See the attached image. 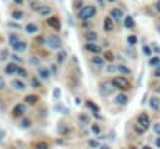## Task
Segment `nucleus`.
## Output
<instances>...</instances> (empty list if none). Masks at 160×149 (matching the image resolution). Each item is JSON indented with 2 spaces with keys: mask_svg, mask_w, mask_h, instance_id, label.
<instances>
[{
  "mask_svg": "<svg viewBox=\"0 0 160 149\" xmlns=\"http://www.w3.org/2000/svg\"><path fill=\"white\" fill-rule=\"evenodd\" d=\"M97 14V8L95 6H92V5H86L82 9H79V19L81 20H89L90 17H93Z\"/></svg>",
  "mask_w": 160,
  "mask_h": 149,
  "instance_id": "obj_1",
  "label": "nucleus"
},
{
  "mask_svg": "<svg viewBox=\"0 0 160 149\" xmlns=\"http://www.w3.org/2000/svg\"><path fill=\"white\" fill-rule=\"evenodd\" d=\"M112 84H113L117 89H121V90H126V89L131 87L129 81H128L126 78H123V76H117V78H113V79H112Z\"/></svg>",
  "mask_w": 160,
  "mask_h": 149,
  "instance_id": "obj_2",
  "label": "nucleus"
},
{
  "mask_svg": "<svg viewBox=\"0 0 160 149\" xmlns=\"http://www.w3.org/2000/svg\"><path fill=\"white\" fill-rule=\"evenodd\" d=\"M47 47L50 50H59L62 47L61 37H58V36H48L47 37Z\"/></svg>",
  "mask_w": 160,
  "mask_h": 149,
  "instance_id": "obj_3",
  "label": "nucleus"
},
{
  "mask_svg": "<svg viewBox=\"0 0 160 149\" xmlns=\"http://www.w3.org/2000/svg\"><path fill=\"white\" fill-rule=\"evenodd\" d=\"M117 87L112 84V82H106V84H101V87H100V95H103V97H109V95H112L113 93V90H115Z\"/></svg>",
  "mask_w": 160,
  "mask_h": 149,
  "instance_id": "obj_4",
  "label": "nucleus"
},
{
  "mask_svg": "<svg viewBox=\"0 0 160 149\" xmlns=\"http://www.w3.org/2000/svg\"><path fill=\"white\" fill-rule=\"evenodd\" d=\"M84 48L87 50V51H90V53H95V54H100V53H103V47L97 45L95 42H87Z\"/></svg>",
  "mask_w": 160,
  "mask_h": 149,
  "instance_id": "obj_5",
  "label": "nucleus"
},
{
  "mask_svg": "<svg viewBox=\"0 0 160 149\" xmlns=\"http://www.w3.org/2000/svg\"><path fill=\"white\" fill-rule=\"evenodd\" d=\"M27 112V106L25 104H16L14 106V109H12V117H22L23 113Z\"/></svg>",
  "mask_w": 160,
  "mask_h": 149,
  "instance_id": "obj_6",
  "label": "nucleus"
},
{
  "mask_svg": "<svg viewBox=\"0 0 160 149\" xmlns=\"http://www.w3.org/2000/svg\"><path fill=\"white\" fill-rule=\"evenodd\" d=\"M137 120H138V124H142L145 129H148V127H149V124H151V121H149V117H148L145 112H143V113H140Z\"/></svg>",
  "mask_w": 160,
  "mask_h": 149,
  "instance_id": "obj_7",
  "label": "nucleus"
},
{
  "mask_svg": "<svg viewBox=\"0 0 160 149\" xmlns=\"http://www.w3.org/2000/svg\"><path fill=\"white\" fill-rule=\"evenodd\" d=\"M38 75H39V78H41V79H44V81L50 79V70H48V68H45V67H42V65L38 68Z\"/></svg>",
  "mask_w": 160,
  "mask_h": 149,
  "instance_id": "obj_8",
  "label": "nucleus"
},
{
  "mask_svg": "<svg viewBox=\"0 0 160 149\" xmlns=\"http://www.w3.org/2000/svg\"><path fill=\"white\" fill-rule=\"evenodd\" d=\"M17 68H19V65H17L16 62H9V64L5 67V73H6V75H16V73H17Z\"/></svg>",
  "mask_w": 160,
  "mask_h": 149,
  "instance_id": "obj_9",
  "label": "nucleus"
},
{
  "mask_svg": "<svg viewBox=\"0 0 160 149\" xmlns=\"http://www.w3.org/2000/svg\"><path fill=\"white\" fill-rule=\"evenodd\" d=\"M53 12V9H52V6H47V5H42L41 8H39V11H38V14L41 16V17H45V16H50Z\"/></svg>",
  "mask_w": 160,
  "mask_h": 149,
  "instance_id": "obj_10",
  "label": "nucleus"
},
{
  "mask_svg": "<svg viewBox=\"0 0 160 149\" xmlns=\"http://www.w3.org/2000/svg\"><path fill=\"white\" fill-rule=\"evenodd\" d=\"M48 25H50L52 28H54L56 31L61 30V20H59L58 17H50V19H48Z\"/></svg>",
  "mask_w": 160,
  "mask_h": 149,
  "instance_id": "obj_11",
  "label": "nucleus"
},
{
  "mask_svg": "<svg viewBox=\"0 0 160 149\" xmlns=\"http://www.w3.org/2000/svg\"><path fill=\"white\" fill-rule=\"evenodd\" d=\"M115 102H117V104H120V106H124V104H128V102H129V98H128V95L120 93V95H117V97H115Z\"/></svg>",
  "mask_w": 160,
  "mask_h": 149,
  "instance_id": "obj_12",
  "label": "nucleus"
},
{
  "mask_svg": "<svg viewBox=\"0 0 160 149\" xmlns=\"http://www.w3.org/2000/svg\"><path fill=\"white\" fill-rule=\"evenodd\" d=\"M11 86H12L16 90H25V87H27L25 82L20 81V79H12V81H11Z\"/></svg>",
  "mask_w": 160,
  "mask_h": 149,
  "instance_id": "obj_13",
  "label": "nucleus"
},
{
  "mask_svg": "<svg viewBox=\"0 0 160 149\" xmlns=\"http://www.w3.org/2000/svg\"><path fill=\"white\" fill-rule=\"evenodd\" d=\"M149 107L152 109V110H159L160 109V99L157 97H151L149 98Z\"/></svg>",
  "mask_w": 160,
  "mask_h": 149,
  "instance_id": "obj_14",
  "label": "nucleus"
},
{
  "mask_svg": "<svg viewBox=\"0 0 160 149\" xmlns=\"http://www.w3.org/2000/svg\"><path fill=\"white\" fill-rule=\"evenodd\" d=\"M113 27H115L113 19H112L110 16L106 17V19H104V30H106V31H112V30H113Z\"/></svg>",
  "mask_w": 160,
  "mask_h": 149,
  "instance_id": "obj_15",
  "label": "nucleus"
},
{
  "mask_svg": "<svg viewBox=\"0 0 160 149\" xmlns=\"http://www.w3.org/2000/svg\"><path fill=\"white\" fill-rule=\"evenodd\" d=\"M65 57H67V51L65 50H61L59 53H58V57H56V62L61 65V64H64L65 62Z\"/></svg>",
  "mask_w": 160,
  "mask_h": 149,
  "instance_id": "obj_16",
  "label": "nucleus"
},
{
  "mask_svg": "<svg viewBox=\"0 0 160 149\" xmlns=\"http://www.w3.org/2000/svg\"><path fill=\"white\" fill-rule=\"evenodd\" d=\"M110 17H112L113 20H120V19L123 17L121 9H112V11H110Z\"/></svg>",
  "mask_w": 160,
  "mask_h": 149,
  "instance_id": "obj_17",
  "label": "nucleus"
},
{
  "mask_svg": "<svg viewBox=\"0 0 160 149\" xmlns=\"http://www.w3.org/2000/svg\"><path fill=\"white\" fill-rule=\"evenodd\" d=\"M124 27H126V28H134V27H135V22H134V17H132V16L124 17Z\"/></svg>",
  "mask_w": 160,
  "mask_h": 149,
  "instance_id": "obj_18",
  "label": "nucleus"
},
{
  "mask_svg": "<svg viewBox=\"0 0 160 149\" xmlns=\"http://www.w3.org/2000/svg\"><path fill=\"white\" fill-rule=\"evenodd\" d=\"M39 101V97L38 95H27L25 97V102L27 104H36Z\"/></svg>",
  "mask_w": 160,
  "mask_h": 149,
  "instance_id": "obj_19",
  "label": "nucleus"
},
{
  "mask_svg": "<svg viewBox=\"0 0 160 149\" xmlns=\"http://www.w3.org/2000/svg\"><path fill=\"white\" fill-rule=\"evenodd\" d=\"M25 31H27V33H38V31H39V27H38L36 23H28V25L25 27Z\"/></svg>",
  "mask_w": 160,
  "mask_h": 149,
  "instance_id": "obj_20",
  "label": "nucleus"
},
{
  "mask_svg": "<svg viewBox=\"0 0 160 149\" xmlns=\"http://www.w3.org/2000/svg\"><path fill=\"white\" fill-rule=\"evenodd\" d=\"M12 48H14V51H19V53H22V51H25V50H27V44L20 41V42H17V44H16Z\"/></svg>",
  "mask_w": 160,
  "mask_h": 149,
  "instance_id": "obj_21",
  "label": "nucleus"
},
{
  "mask_svg": "<svg viewBox=\"0 0 160 149\" xmlns=\"http://www.w3.org/2000/svg\"><path fill=\"white\" fill-rule=\"evenodd\" d=\"M92 62H93V65H104V62H106V59L104 57H101V56H95L93 59H92Z\"/></svg>",
  "mask_w": 160,
  "mask_h": 149,
  "instance_id": "obj_22",
  "label": "nucleus"
},
{
  "mask_svg": "<svg viewBox=\"0 0 160 149\" xmlns=\"http://www.w3.org/2000/svg\"><path fill=\"white\" fill-rule=\"evenodd\" d=\"M117 72L123 73V75H131V70L126 65H117Z\"/></svg>",
  "mask_w": 160,
  "mask_h": 149,
  "instance_id": "obj_23",
  "label": "nucleus"
},
{
  "mask_svg": "<svg viewBox=\"0 0 160 149\" xmlns=\"http://www.w3.org/2000/svg\"><path fill=\"white\" fill-rule=\"evenodd\" d=\"M89 42H95L97 39H98V34L95 33V31H90V33H87V37H86Z\"/></svg>",
  "mask_w": 160,
  "mask_h": 149,
  "instance_id": "obj_24",
  "label": "nucleus"
},
{
  "mask_svg": "<svg viewBox=\"0 0 160 149\" xmlns=\"http://www.w3.org/2000/svg\"><path fill=\"white\" fill-rule=\"evenodd\" d=\"M17 42H20L19 36H17V34H9V44H11V47H14Z\"/></svg>",
  "mask_w": 160,
  "mask_h": 149,
  "instance_id": "obj_25",
  "label": "nucleus"
},
{
  "mask_svg": "<svg viewBox=\"0 0 160 149\" xmlns=\"http://www.w3.org/2000/svg\"><path fill=\"white\" fill-rule=\"evenodd\" d=\"M33 148L34 149H48V145H47L45 142H38V143L33 145Z\"/></svg>",
  "mask_w": 160,
  "mask_h": 149,
  "instance_id": "obj_26",
  "label": "nucleus"
},
{
  "mask_svg": "<svg viewBox=\"0 0 160 149\" xmlns=\"http://www.w3.org/2000/svg\"><path fill=\"white\" fill-rule=\"evenodd\" d=\"M11 17L16 19V20H20V19L23 17V12H22V11H12V12H11Z\"/></svg>",
  "mask_w": 160,
  "mask_h": 149,
  "instance_id": "obj_27",
  "label": "nucleus"
},
{
  "mask_svg": "<svg viewBox=\"0 0 160 149\" xmlns=\"http://www.w3.org/2000/svg\"><path fill=\"white\" fill-rule=\"evenodd\" d=\"M86 104H87V107H89V109H92L93 112H100V107H98V106H97L93 101H87Z\"/></svg>",
  "mask_w": 160,
  "mask_h": 149,
  "instance_id": "obj_28",
  "label": "nucleus"
},
{
  "mask_svg": "<svg viewBox=\"0 0 160 149\" xmlns=\"http://www.w3.org/2000/svg\"><path fill=\"white\" fill-rule=\"evenodd\" d=\"M149 65H151V67H159L160 57H151V59H149Z\"/></svg>",
  "mask_w": 160,
  "mask_h": 149,
  "instance_id": "obj_29",
  "label": "nucleus"
},
{
  "mask_svg": "<svg viewBox=\"0 0 160 149\" xmlns=\"http://www.w3.org/2000/svg\"><path fill=\"white\" fill-rule=\"evenodd\" d=\"M103 57H104L106 61H109V62H112V61L115 59V56L112 54V51H104V54H103Z\"/></svg>",
  "mask_w": 160,
  "mask_h": 149,
  "instance_id": "obj_30",
  "label": "nucleus"
},
{
  "mask_svg": "<svg viewBox=\"0 0 160 149\" xmlns=\"http://www.w3.org/2000/svg\"><path fill=\"white\" fill-rule=\"evenodd\" d=\"M58 131H59V134H65V132L68 131V127H67L64 123H59V126H58Z\"/></svg>",
  "mask_w": 160,
  "mask_h": 149,
  "instance_id": "obj_31",
  "label": "nucleus"
},
{
  "mask_svg": "<svg viewBox=\"0 0 160 149\" xmlns=\"http://www.w3.org/2000/svg\"><path fill=\"white\" fill-rule=\"evenodd\" d=\"M126 54H128L129 57H132V59H134V57H137V53L134 51V48H132V47H129V48L126 50Z\"/></svg>",
  "mask_w": 160,
  "mask_h": 149,
  "instance_id": "obj_32",
  "label": "nucleus"
},
{
  "mask_svg": "<svg viewBox=\"0 0 160 149\" xmlns=\"http://www.w3.org/2000/svg\"><path fill=\"white\" fill-rule=\"evenodd\" d=\"M41 6H42V5H41V2H39V0H33V2H31V8H33V9L39 11V8H41Z\"/></svg>",
  "mask_w": 160,
  "mask_h": 149,
  "instance_id": "obj_33",
  "label": "nucleus"
},
{
  "mask_svg": "<svg viewBox=\"0 0 160 149\" xmlns=\"http://www.w3.org/2000/svg\"><path fill=\"white\" fill-rule=\"evenodd\" d=\"M17 75H19V76H22V78H25V76H28V73H27V70H25V68H22V67H19V68H17Z\"/></svg>",
  "mask_w": 160,
  "mask_h": 149,
  "instance_id": "obj_34",
  "label": "nucleus"
},
{
  "mask_svg": "<svg viewBox=\"0 0 160 149\" xmlns=\"http://www.w3.org/2000/svg\"><path fill=\"white\" fill-rule=\"evenodd\" d=\"M90 129H92V132H93V134H97V135H100V132H101V129H100V126H98V124H92V126H90Z\"/></svg>",
  "mask_w": 160,
  "mask_h": 149,
  "instance_id": "obj_35",
  "label": "nucleus"
},
{
  "mask_svg": "<svg viewBox=\"0 0 160 149\" xmlns=\"http://www.w3.org/2000/svg\"><path fill=\"white\" fill-rule=\"evenodd\" d=\"M11 59H12V62H16V64H20V62H23V59H22V57H19L16 53L11 56Z\"/></svg>",
  "mask_w": 160,
  "mask_h": 149,
  "instance_id": "obj_36",
  "label": "nucleus"
},
{
  "mask_svg": "<svg viewBox=\"0 0 160 149\" xmlns=\"http://www.w3.org/2000/svg\"><path fill=\"white\" fill-rule=\"evenodd\" d=\"M128 42L131 45H135L137 44V36H128Z\"/></svg>",
  "mask_w": 160,
  "mask_h": 149,
  "instance_id": "obj_37",
  "label": "nucleus"
},
{
  "mask_svg": "<svg viewBox=\"0 0 160 149\" xmlns=\"http://www.w3.org/2000/svg\"><path fill=\"white\" fill-rule=\"evenodd\" d=\"M39 59L36 57V56H30V64H33V65H39Z\"/></svg>",
  "mask_w": 160,
  "mask_h": 149,
  "instance_id": "obj_38",
  "label": "nucleus"
},
{
  "mask_svg": "<svg viewBox=\"0 0 160 149\" xmlns=\"http://www.w3.org/2000/svg\"><path fill=\"white\" fill-rule=\"evenodd\" d=\"M20 126H22L23 129H27V127H30V126H31V121H30V120H22Z\"/></svg>",
  "mask_w": 160,
  "mask_h": 149,
  "instance_id": "obj_39",
  "label": "nucleus"
},
{
  "mask_svg": "<svg viewBox=\"0 0 160 149\" xmlns=\"http://www.w3.org/2000/svg\"><path fill=\"white\" fill-rule=\"evenodd\" d=\"M143 53L146 56H151L152 54V50H151V47H148V45H143Z\"/></svg>",
  "mask_w": 160,
  "mask_h": 149,
  "instance_id": "obj_40",
  "label": "nucleus"
},
{
  "mask_svg": "<svg viewBox=\"0 0 160 149\" xmlns=\"http://www.w3.org/2000/svg\"><path fill=\"white\" fill-rule=\"evenodd\" d=\"M53 97H54V99L61 98V89H59V87H56V89L53 90Z\"/></svg>",
  "mask_w": 160,
  "mask_h": 149,
  "instance_id": "obj_41",
  "label": "nucleus"
},
{
  "mask_svg": "<svg viewBox=\"0 0 160 149\" xmlns=\"http://www.w3.org/2000/svg\"><path fill=\"white\" fill-rule=\"evenodd\" d=\"M31 86H33L34 89H41V82H39L38 79H31Z\"/></svg>",
  "mask_w": 160,
  "mask_h": 149,
  "instance_id": "obj_42",
  "label": "nucleus"
},
{
  "mask_svg": "<svg viewBox=\"0 0 160 149\" xmlns=\"http://www.w3.org/2000/svg\"><path fill=\"white\" fill-rule=\"evenodd\" d=\"M152 129H154V132H156V134L160 137V123H156V124L152 126Z\"/></svg>",
  "mask_w": 160,
  "mask_h": 149,
  "instance_id": "obj_43",
  "label": "nucleus"
},
{
  "mask_svg": "<svg viewBox=\"0 0 160 149\" xmlns=\"http://www.w3.org/2000/svg\"><path fill=\"white\" fill-rule=\"evenodd\" d=\"M135 131H137L138 134H143V132H145L146 129H145V127H143L142 124H137V126H135Z\"/></svg>",
  "mask_w": 160,
  "mask_h": 149,
  "instance_id": "obj_44",
  "label": "nucleus"
},
{
  "mask_svg": "<svg viewBox=\"0 0 160 149\" xmlns=\"http://www.w3.org/2000/svg\"><path fill=\"white\" fill-rule=\"evenodd\" d=\"M89 146H90V148H98L100 145H98L97 140H90V142H89Z\"/></svg>",
  "mask_w": 160,
  "mask_h": 149,
  "instance_id": "obj_45",
  "label": "nucleus"
},
{
  "mask_svg": "<svg viewBox=\"0 0 160 149\" xmlns=\"http://www.w3.org/2000/svg\"><path fill=\"white\" fill-rule=\"evenodd\" d=\"M151 48H152V51H156L157 54H160V47L157 45V44H152V45H151Z\"/></svg>",
  "mask_w": 160,
  "mask_h": 149,
  "instance_id": "obj_46",
  "label": "nucleus"
},
{
  "mask_svg": "<svg viewBox=\"0 0 160 149\" xmlns=\"http://www.w3.org/2000/svg\"><path fill=\"white\" fill-rule=\"evenodd\" d=\"M8 25H9L11 28H16V30H20V25H19V23H16V22H9Z\"/></svg>",
  "mask_w": 160,
  "mask_h": 149,
  "instance_id": "obj_47",
  "label": "nucleus"
},
{
  "mask_svg": "<svg viewBox=\"0 0 160 149\" xmlns=\"http://www.w3.org/2000/svg\"><path fill=\"white\" fill-rule=\"evenodd\" d=\"M107 72H109V73H113V72H117V65H109V67H107Z\"/></svg>",
  "mask_w": 160,
  "mask_h": 149,
  "instance_id": "obj_48",
  "label": "nucleus"
},
{
  "mask_svg": "<svg viewBox=\"0 0 160 149\" xmlns=\"http://www.w3.org/2000/svg\"><path fill=\"white\" fill-rule=\"evenodd\" d=\"M79 118H81V121H84V123H86V124H90V120H89V118H87V117H86V115H81V117H79Z\"/></svg>",
  "mask_w": 160,
  "mask_h": 149,
  "instance_id": "obj_49",
  "label": "nucleus"
},
{
  "mask_svg": "<svg viewBox=\"0 0 160 149\" xmlns=\"http://www.w3.org/2000/svg\"><path fill=\"white\" fill-rule=\"evenodd\" d=\"M5 137H6V132H5L3 129H0V143L5 140Z\"/></svg>",
  "mask_w": 160,
  "mask_h": 149,
  "instance_id": "obj_50",
  "label": "nucleus"
},
{
  "mask_svg": "<svg viewBox=\"0 0 160 149\" xmlns=\"http://www.w3.org/2000/svg\"><path fill=\"white\" fill-rule=\"evenodd\" d=\"M0 57H2V59H6V57H8V51H6V50H2V53H0Z\"/></svg>",
  "mask_w": 160,
  "mask_h": 149,
  "instance_id": "obj_51",
  "label": "nucleus"
},
{
  "mask_svg": "<svg viewBox=\"0 0 160 149\" xmlns=\"http://www.w3.org/2000/svg\"><path fill=\"white\" fill-rule=\"evenodd\" d=\"M75 8H79V9H82V8H84V6H82V2H81V0H78V2L75 3Z\"/></svg>",
  "mask_w": 160,
  "mask_h": 149,
  "instance_id": "obj_52",
  "label": "nucleus"
},
{
  "mask_svg": "<svg viewBox=\"0 0 160 149\" xmlns=\"http://www.w3.org/2000/svg\"><path fill=\"white\" fill-rule=\"evenodd\" d=\"M36 42H38V44H47V39H44V37H38Z\"/></svg>",
  "mask_w": 160,
  "mask_h": 149,
  "instance_id": "obj_53",
  "label": "nucleus"
},
{
  "mask_svg": "<svg viewBox=\"0 0 160 149\" xmlns=\"http://www.w3.org/2000/svg\"><path fill=\"white\" fill-rule=\"evenodd\" d=\"M5 89V79H3V76H0V90H3Z\"/></svg>",
  "mask_w": 160,
  "mask_h": 149,
  "instance_id": "obj_54",
  "label": "nucleus"
},
{
  "mask_svg": "<svg viewBox=\"0 0 160 149\" xmlns=\"http://www.w3.org/2000/svg\"><path fill=\"white\" fill-rule=\"evenodd\" d=\"M154 75H156L157 78H160V65H159V67H157V68H156V72H154Z\"/></svg>",
  "mask_w": 160,
  "mask_h": 149,
  "instance_id": "obj_55",
  "label": "nucleus"
},
{
  "mask_svg": "<svg viewBox=\"0 0 160 149\" xmlns=\"http://www.w3.org/2000/svg\"><path fill=\"white\" fill-rule=\"evenodd\" d=\"M75 104H76V106H79V104H81V98H79V97H76V98H75Z\"/></svg>",
  "mask_w": 160,
  "mask_h": 149,
  "instance_id": "obj_56",
  "label": "nucleus"
},
{
  "mask_svg": "<svg viewBox=\"0 0 160 149\" xmlns=\"http://www.w3.org/2000/svg\"><path fill=\"white\" fill-rule=\"evenodd\" d=\"M156 9H157V12H160V0L156 3Z\"/></svg>",
  "mask_w": 160,
  "mask_h": 149,
  "instance_id": "obj_57",
  "label": "nucleus"
},
{
  "mask_svg": "<svg viewBox=\"0 0 160 149\" xmlns=\"http://www.w3.org/2000/svg\"><path fill=\"white\" fill-rule=\"evenodd\" d=\"M156 146H157V148L160 149V137H159V138H157V140H156Z\"/></svg>",
  "mask_w": 160,
  "mask_h": 149,
  "instance_id": "obj_58",
  "label": "nucleus"
},
{
  "mask_svg": "<svg viewBox=\"0 0 160 149\" xmlns=\"http://www.w3.org/2000/svg\"><path fill=\"white\" fill-rule=\"evenodd\" d=\"M14 2H16L17 5H22V3H23V0H14Z\"/></svg>",
  "mask_w": 160,
  "mask_h": 149,
  "instance_id": "obj_59",
  "label": "nucleus"
},
{
  "mask_svg": "<svg viewBox=\"0 0 160 149\" xmlns=\"http://www.w3.org/2000/svg\"><path fill=\"white\" fill-rule=\"evenodd\" d=\"M100 149H110V148H109V146H106V145H104V146H100Z\"/></svg>",
  "mask_w": 160,
  "mask_h": 149,
  "instance_id": "obj_60",
  "label": "nucleus"
},
{
  "mask_svg": "<svg viewBox=\"0 0 160 149\" xmlns=\"http://www.w3.org/2000/svg\"><path fill=\"white\" fill-rule=\"evenodd\" d=\"M143 149H152L151 146H143Z\"/></svg>",
  "mask_w": 160,
  "mask_h": 149,
  "instance_id": "obj_61",
  "label": "nucleus"
},
{
  "mask_svg": "<svg viewBox=\"0 0 160 149\" xmlns=\"http://www.w3.org/2000/svg\"><path fill=\"white\" fill-rule=\"evenodd\" d=\"M103 2H104V0H98V3H103Z\"/></svg>",
  "mask_w": 160,
  "mask_h": 149,
  "instance_id": "obj_62",
  "label": "nucleus"
},
{
  "mask_svg": "<svg viewBox=\"0 0 160 149\" xmlns=\"http://www.w3.org/2000/svg\"><path fill=\"white\" fill-rule=\"evenodd\" d=\"M129 149H137V148H134V146H131V148H129Z\"/></svg>",
  "mask_w": 160,
  "mask_h": 149,
  "instance_id": "obj_63",
  "label": "nucleus"
},
{
  "mask_svg": "<svg viewBox=\"0 0 160 149\" xmlns=\"http://www.w3.org/2000/svg\"><path fill=\"white\" fill-rule=\"evenodd\" d=\"M109 2H115V0H109Z\"/></svg>",
  "mask_w": 160,
  "mask_h": 149,
  "instance_id": "obj_64",
  "label": "nucleus"
}]
</instances>
